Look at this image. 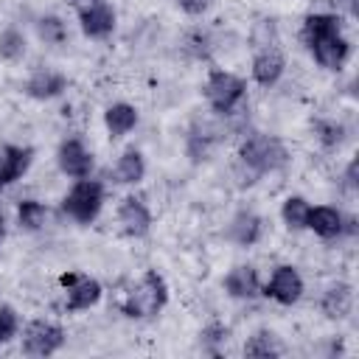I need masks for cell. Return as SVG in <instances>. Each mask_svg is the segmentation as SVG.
Masks as SVG:
<instances>
[{"label":"cell","instance_id":"1","mask_svg":"<svg viewBox=\"0 0 359 359\" xmlns=\"http://www.w3.org/2000/svg\"><path fill=\"white\" fill-rule=\"evenodd\" d=\"M303 39L311 56L328 70H339L351 53L348 39L342 36L339 20L334 14H309L303 22Z\"/></svg>","mask_w":359,"mask_h":359},{"label":"cell","instance_id":"2","mask_svg":"<svg viewBox=\"0 0 359 359\" xmlns=\"http://www.w3.org/2000/svg\"><path fill=\"white\" fill-rule=\"evenodd\" d=\"M168 300V289H165V280L149 269L143 275V280L135 286V292H129V300L123 303V311L129 317H151L157 314Z\"/></svg>","mask_w":359,"mask_h":359},{"label":"cell","instance_id":"3","mask_svg":"<svg viewBox=\"0 0 359 359\" xmlns=\"http://www.w3.org/2000/svg\"><path fill=\"white\" fill-rule=\"evenodd\" d=\"M241 160L252 171L264 174V171H275L286 163V149L280 140H275L269 135H252L241 143Z\"/></svg>","mask_w":359,"mask_h":359},{"label":"cell","instance_id":"4","mask_svg":"<svg viewBox=\"0 0 359 359\" xmlns=\"http://www.w3.org/2000/svg\"><path fill=\"white\" fill-rule=\"evenodd\" d=\"M101 202H104V188H101L95 180H81V182H76L73 191L65 196L62 208H65L67 216H73L76 222L87 224V222H93V219L98 216Z\"/></svg>","mask_w":359,"mask_h":359},{"label":"cell","instance_id":"5","mask_svg":"<svg viewBox=\"0 0 359 359\" xmlns=\"http://www.w3.org/2000/svg\"><path fill=\"white\" fill-rule=\"evenodd\" d=\"M205 95H208V101L216 112L230 115L236 109V104L244 98V81L233 73L216 70V73H210V79L205 84Z\"/></svg>","mask_w":359,"mask_h":359},{"label":"cell","instance_id":"6","mask_svg":"<svg viewBox=\"0 0 359 359\" xmlns=\"http://www.w3.org/2000/svg\"><path fill=\"white\" fill-rule=\"evenodd\" d=\"M65 342V331L53 323H45V320H36L28 325L25 331V339H22V351L28 356H50L53 351H59Z\"/></svg>","mask_w":359,"mask_h":359},{"label":"cell","instance_id":"7","mask_svg":"<svg viewBox=\"0 0 359 359\" xmlns=\"http://www.w3.org/2000/svg\"><path fill=\"white\" fill-rule=\"evenodd\" d=\"M79 17H81V31L87 36H107L115 28V11L107 6V0H76Z\"/></svg>","mask_w":359,"mask_h":359},{"label":"cell","instance_id":"8","mask_svg":"<svg viewBox=\"0 0 359 359\" xmlns=\"http://www.w3.org/2000/svg\"><path fill=\"white\" fill-rule=\"evenodd\" d=\"M59 280H62V286L67 289V309H70V311L90 309V306L98 303V297H101L98 280H93V278H87V275L67 272V275H62Z\"/></svg>","mask_w":359,"mask_h":359},{"label":"cell","instance_id":"9","mask_svg":"<svg viewBox=\"0 0 359 359\" xmlns=\"http://www.w3.org/2000/svg\"><path fill=\"white\" fill-rule=\"evenodd\" d=\"M59 168L67 174V177H76V180H84L90 171H93V154L81 146V140L70 137L59 146Z\"/></svg>","mask_w":359,"mask_h":359},{"label":"cell","instance_id":"10","mask_svg":"<svg viewBox=\"0 0 359 359\" xmlns=\"http://www.w3.org/2000/svg\"><path fill=\"white\" fill-rule=\"evenodd\" d=\"M300 292H303V280L292 266H278L272 280H269V286H266V294L275 297L283 306H292L300 297Z\"/></svg>","mask_w":359,"mask_h":359},{"label":"cell","instance_id":"11","mask_svg":"<svg viewBox=\"0 0 359 359\" xmlns=\"http://www.w3.org/2000/svg\"><path fill=\"white\" fill-rule=\"evenodd\" d=\"M118 216H121V224H123V230H126L129 236H146V233H149L151 216H149V208H146L140 199L126 196V199L121 202Z\"/></svg>","mask_w":359,"mask_h":359},{"label":"cell","instance_id":"12","mask_svg":"<svg viewBox=\"0 0 359 359\" xmlns=\"http://www.w3.org/2000/svg\"><path fill=\"white\" fill-rule=\"evenodd\" d=\"M306 227H311L317 236L323 238H334L342 233V213L328 208V205H320V208H309L306 213Z\"/></svg>","mask_w":359,"mask_h":359},{"label":"cell","instance_id":"13","mask_svg":"<svg viewBox=\"0 0 359 359\" xmlns=\"http://www.w3.org/2000/svg\"><path fill=\"white\" fill-rule=\"evenodd\" d=\"M280 73H283V56H280V50L278 48H264L258 56H255V62H252V76H255V81L258 84H264V87H269V84H275L278 79H280Z\"/></svg>","mask_w":359,"mask_h":359},{"label":"cell","instance_id":"14","mask_svg":"<svg viewBox=\"0 0 359 359\" xmlns=\"http://www.w3.org/2000/svg\"><path fill=\"white\" fill-rule=\"evenodd\" d=\"M31 165V149L22 146H6L3 149V160H0V182L8 185L14 180H20Z\"/></svg>","mask_w":359,"mask_h":359},{"label":"cell","instance_id":"15","mask_svg":"<svg viewBox=\"0 0 359 359\" xmlns=\"http://www.w3.org/2000/svg\"><path fill=\"white\" fill-rule=\"evenodd\" d=\"M65 84H67V79L62 73H56V70H39V73H34L28 79L25 90H28L31 98H53V95H59L65 90Z\"/></svg>","mask_w":359,"mask_h":359},{"label":"cell","instance_id":"16","mask_svg":"<svg viewBox=\"0 0 359 359\" xmlns=\"http://www.w3.org/2000/svg\"><path fill=\"white\" fill-rule=\"evenodd\" d=\"M224 289L233 297H252V294H258L255 269L252 266H236V269H230V275L224 278Z\"/></svg>","mask_w":359,"mask_h":359},{"label":"cell","instance_id":"17","mask_svg":"<svg viewBox=\"0 0 359 359\" xmlns=\"http://www.w3.org/2000/svg\"><path fill=\"white\" fill-rule=\"evenodd\" d=\"M323 311L328 314V317H345L351 309H353V292H351V286L348 283H337V286H331L325 294H323Z\"/></svg>","mask_w":359,"mask_h":359},{"label":"cell","instance_id":"18","mask_svg":"<svg viewBox=\"0 0 359 359\" xmlns=\"http://www.w3.org/2000/svg\"><path fill=\"white\" fill-rule=\"evenodd\" d=\"M104 121H107L109 135L121 137V135H126V132L137 123V112H135V107H129V104H112V107L107 109Z\"/></svg>","mask_w":359,"mask_h":359},{"label":"cell","instance_id":"19","mask_svg":"<svg viewBox=\"0 0 359 359\" xmlns=\"http://www.w3.org/2000/svg\"><path fill=\"white\" fill-rule=\"evenodd\" d=\"M143 174H146V165H143L140 151H135V149L123 151L121 160H118V165H115V180L123 182V185H132V182H140Z\"/></svg>","mask_w":359,"mask_h":359},{"label":"cell","instance_id":"20","mask_svg":"<svg viewBox=\"0 0 359 359\" xmlns=\"http://www.w3.org/2000/svg\"><path fill=\"white\" fill-rule=\"evenodd\" d=\"M230 236L238 241V244H244V247H250L252 241H258V236H261V219L255 216V213H238L236 219H233V224H230Z\"/></svg>","mask_w":359,"mask_h":359},{"label":"cell","instance_id":"21","mask_svg":"<svg viewBox=\"0 0 359 359\" xmlns=\"http://www.w3.org/2000/svg\"><path fill=\"white\" fill-rule=\"evenodd\" d=\"M244 353H247V356H278V353H280V345H278L275 334L258 331V334L244 345Z\"/></svg>","mask_w":359,"mask_h":359},{"label":"cell","instance_id":"22","mask_svg":"<svg viewBox=\"0 0 359 359\" xmlns=\"http://www.w3.org/2000/svg\"><path fill=\"white\" fill-rule=\"evenodd\" d=\"M45 213H48V210H45L42 202H36V199H25V202H20L17 219H20V224H22L25 230H36V227H42Z\"/></svg>","mask_w":359,"mask_h":359},{"label":"cell","instance_id":"23","mask_svg":"<svg viewBox=\"0 0 359 359\" xmlns=\"http://www.w3.org/2000/svg\"><path fill=\"white\" fill-rule=\"evenodd\" d=\"M306 213H309L306 199H300V196H289V199L283 202V222H286L289 227H294V230L306 227Z\"/></svg>","mask_w":359,"mask_h":359},{"label":"cell","instance_id":"24","mask_svg":"<svg viewBox=\"0 0 359 359\" xmlns=\"http://www.w3.org/2000/svg\"><path fill=\"white\" fill-rule=\"evenodd\" d=\"M25 50V39L20 31H6L0 34V56L3 59H20Z\"/></svg>","mask_w":359,"mask_h":359},{"label":"cell","instance_id":"25","mask_svg":"<svg viewBox=\"0 0 359 359\" xmlns=\"http://www.w3.org/2000/svg\"><path fill=\"white\" fill-rule=\"evenodd\" d=\"M39 34H42V39L50 42V45H62V42H65V25H62V20H56V17H45V20L39 22Z\"/></svg>","mask_w":359,"mask_h":359},{"label":"cell","instance_id":"26","mask_svg":"<svg viewBox=\"0 0 359 359\" xmlns=\"http://www.w3.org/2000/svg\"><path fill=\"white\" fill-rule=\"evenodd\" d=\"M17 331V311L11 306H0V342L11 339Z\"/></svg>","mask_w":359,"mask_h":359},{"label":"cell","instance_id":"27","mask_svg":"<svg viewBox=\"0 0 359 359\" xmlns=\"http://www.w3.org/2000/svg\"><path fill=\"white\" fill-rule=\"evenodd\" d=\"M320 137H323V143L325 146H334V143H339L342 140V126L339 123H320Z\"/></svg>","mask_w":359,"mask_h":359},{"label":"cell","instance_id":"28","mask_svg":"<svg viewBox=\"0 0 359 359\" xmlns=\"http://www.w3.org/2000/svg\"><path fill=\"white\" fill-rule=\"evenodd\" d=\"M208 6H210V0H180V8L185 14H202V11H208Z\"/></svg>","mask_w":359,"mask_h":359},{"label":"cell","instance_id":"29","mask_svg":"<svg viewBox=\"0 0 359 359\" xmlns=\"http://www.w3.org/2000/svg\"><path fill=\"white\" fill-rule=\"evenodd\" d=\"M348 185H351V188L356 185V160L348 165Z\"/></svg>","mask_w":359,"mask_h":359},{"label":"cell","instance_id":"30","mask_svg":"<svg viewBox=\"0 0 359 359\" xmlns=\"http://www.w3.org/2000/svg\"><path fill=\"white\" fill-rule=\"evenodd\" d=\"M0 238H3V216H0Z\"/></svg>","mask_w":359,"mask_h":359},{"label":"cell","instance_id":"31","mask_svg":"<svg viewBox=\"0 0 359 359\" xmlns=\"http://www.w3.org/2000/svg\"><path fill=\"white\" fill-rule=\"evenodd\" d=\"M0 185H3V182H0Z\"/></svg>","mask_w":359,"mask_h":359}]
</instances>
